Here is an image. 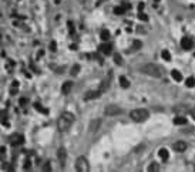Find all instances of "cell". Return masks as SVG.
<instances>
[{
    "label": "cell",
    "instance_id": "cell-1",
    "mask_svg": "<svg viewBox=\"0 0 195 172\" xmlns=\"http://www.w3.org/2000/svg\"><path fill=\"white\" fill-rule=\"evenodd\" d=\"M76 121V117L71 112H63L60 118L57 120V130L60 132H67L71 130V127Z\"/></svg>",
    "mask_w": 195,
    "mask_h": 172
},
{
    "label": "cell",
    "instance_id": "cell-2",
    "mask_svg": "<svg viewBox=\"0 0 195 172\" xmlns=\"http://www.w3.org/2000/svg\"><path fill=\"white\" fill-rule=\"evenodd\" d=\"M140 70L143 71L144 74L151 75V77H157V78H160V77H163V75L165 74V71H164L163 67H160V65H157V64H144L140 67Z\"/></svg>",
    "mask_w": 195,
    "mask_h": 172
},
{
    "label": "cell",
    "instance_id": "cell-3",
    "mask_svg": "<svg viewBox=\"0 0 195 172\" xmlns=\"http://www.w3.org/2000/svg\"><path fill=\"white\" fill-rule=\"evenodd\" d=\"M130 118L134 122H144L150 118V112L144 108H137V110H133L130 112Z\"/></svg>",
    "mask_w": 195,
    "mask_h": 172
},
{
    "label": "cell",
    "instance_id": "cell-4",
    "mask_svg": "<svg viewBox=\"0 0 195 172\" xmlns=\"http://www.w3.org/2000/svg\"><path fill=\"white\" fill-rule=\"evenodd\" d=\"M76 171L77 172H87L90 171V164L86 157H79L76 161Z\"/></svg>",
    "mask_w": 195,
    "mask_h": 172
},
{
    "label": "cell",
    "instance_id": "cell-5",
    "mask_svg": "<svg viewBox=\"0 0 195 172\" xmlns=\"http://www.w3.org/2000/svg\"><path fill=\"white\" fill-rule=\"evenodd\" d=\"M123 108L118 107V105H116V104H111V105H107L106 107V115H120V114H123Z\"/></svg>",
    "mask_w": 195,
    "mask_h": 172
},
{
    "label": "cell",
    "instance_id": "cell-6",
    "mask_svg": "<svg viewBox=\"0 0 195 172\" xmlns=\"http://www.w3.org/2000/svg\"><path fill=\"white\" fill-rule=\"evenodd\" d=\"M9 142L13 147H19V145L24 144V137L22 134H12L9 137Z\"/></svg>",
    "mask_w": 195,
    "mask_h": 172
},
{
    "label": "cell",
    "instance_id": "cell-7",
    "mask_svg": "<svg viewBox=\"0 0 195 172\" xmlns=\"http://www.w3.org/2000/svg\"><path fill=\"white\" fill-rule=\"evenodd\" d=\"M172 149L178 154H182L188 149V144H187L185 141H177V142H174V145H172Z\"/></svg>",
    "mask_w": 195,
    "mask_h": 172
},
{
    "label": "cell",
    "instance_id": "cell-8",
    "mask_svg": "<svg viewBox=\"0 0 195 172\" xmlns=\"http://www.w3.org/2000/svg\"><path fill=\"white\" fill-rule=\"evenodd\" d=\"M111 77H113V71H110L107 77H106V78L103 80L101 85H100V88H98L100 91H101V93H104V91H107V90H108V87H110V84H111Z\"/></svg>",
    "mask_w": 195,
    "mask_h": 172
},
{
    "label": "cell",
    "instance_id": "cell-9",
    "mask_svg": "<svg viewBox=\"0 0 195 172\" xmlns=\"http://www.w3.org/2000/svg\"><path fill=\"white\" fill-rule=\"evenodd\" d=\"M181 47L184 50H191L194 48V40L191 37H182L181 38Z\"/></svg>",
    "mask_w": 195,
    "mask_h": 172
},
{
    "label": "cell",
    "instance_id": "cell-10",
    "mask_svg": "<svg viewBox=\"0 0 195 172\" xmlns=\"http://www.w3.org/2000/svg\"><path fill=\"white\" fill-rule=\"evenodd\" d=\"M100 95H101V91H100V90H97V91H87L86 95H84V100H86V101H91V100L98 98Z\"/></svg>",
    "mask_w": 195,
    "mask_h": 172
},
{
    "label": "cell",
    "instance_id": "cell-11",
    "mask_svg": "<svg viewBox=\"0 0 195 172\" xmlns=\"http://www.w3.org/2000/svg\"><path fill=\"white\" fill-rule=\"evenodd\" d=\"M100 51H101L103 54H106V56H110V54H111V51H113V46L110 44V43L104 41L101 46H100Z\"/></svg>",
    "mask_w": 195,
    "mask_h": 172
},
{
    "label": "cell",
    "instance_id": "cell-12",
    "mask_svg": "<svg viewBox=\"0 0 195 172\" xmlns=\"http://www.w3.org/2000/svg\"><path fill=\"white\" fill-rule=\"evenodd\" d=\"M57 158H59V161H60L63 165H64L66 162V158H67V152H66V148H59L57 149Z\"/></svg>",
    "mask_w": 195,
    "mask_h": 172
},
{
    "label": "cell",
    "instance_id": "cell-13",
    "mask_svg": "<svg viewBox=\"0 0 195 172\" xmlns=\"http://www.w3.org/2000/svg\"><path fill=\"white\" fill-rule=\"evenodd\" d=\"M71 88H73V81H66L63 85H61V93L67 95V94L71 93Z\"/></svg>",
    "mask_w": 195,
    "mask_h": 172
},
{
    "label": "cell",
    "instance_id": "cell-14",
    "mask_svg": "<svg viewBox=\"0 0 195 172\" xmlns=\"http://www.w3.org/2000/svg\"><path fill=\"white\" fill-rule=\"evenodd\" d=\"M158 157L163 159V161H167L170 158V152H168L167 148H160L158 149Z\"/></svg>",
    "mask_w": 195,
    "mask_h": 172
},
{
    "label": "cell",
    "instance_id": "cell-15",
    "mask_svg": "<svg viewBox=\"0 0 195 172\" xmlns=\"http://www.w3.org/2000/svg\"><path fill=\"white\" fill-rule=\"evenodd\" d=\"M171 75H172V78L175 80L177 83H181L182 78H184V77H182V74H181V73H180L178 70H172V71H171Z\"/></svg>",
    "mask_w": 195,
    "mask_h": 172
},
{
    "label": "cell",
    "instance_id": "cell-16",
    "mask_svg": "<svg viewBox=\"0 0 195 172\" xmlns=\"http://www.w3.org/2000/svg\"><path fill=\"white\" fill-rule=\"evenodd\" d=\"M174 124L175 125H185L187 124V118L185 117H182V115H178L174 118Z\"/></svg>",
    "mask_w": 195,
    "mask_h": 172
},
{
    "label": "cell",
    "instance_id": "cell-17",
    "mask_svg": "<svg viewBox=\"0 0 195 172\" xmlns=\"http://www.w3.org/2000/svg\"><path fill=\"white\" fill-rule=\"evenodd\" d=\"M118 81H120V85L123 88H128V87H130V81H128V78L124 77V75H121L120 78H118Z\"/></svg>",
    "mask_w": 195,
    "mask_h": 172
},
{
    "label": "cell",
    "instance_id": "cell-18",
    "mask_svg": "<svg viewBox=\"0 0 195 172\" xmlns=\"http://www.w3.org/2000/svg\"><path fill=\"white\" fill-rule=\"evenodd\" d=\"M147 171H148V172H158V171H160V165H158L157 162L150 164L148 168H147Z\"/></svg>",
    "mask_w": 195,
    "mask_h": 172
},
{
    "label": "cell",
    "instance_id": "cell-19",
    "mask_svg": "<svg viewBox=\"0 0 195 172\" xmlns=\"http://www.w3.org/2000/svg\"><path fill=\"white\" fill-rule=\"evenodd\" d=\"M127 10H128V9H127L124 5H123V6H117V7H114V13H116V14H124Z\"/></svg>",
    "mask_w": 195,
    "mask_h": 172
},
{
    "label": "cell",
    "instance_id": "cell-20",
    "mask_svg": "<svg viewBox=\"0 0 195 172\" xmlns=\"http://www.w3.org/2000/svg\"><path fill=\"white\" fill-rule=\"evenodd\" d=\"M100 37H101L103 41H108V40H110V31H108V30H103L101 34H100Z\"/></svg>",
    "mask_w": 195,
    "mask_h": 172
},
{
    "label": "cell",
    "instance_id": "cell-21",
    "mask_svg": "<svg viewBox=\"0 0 195 172\" xmlns=\"http://www.w3.org/2000/svg\"><path fill=\"white\" fill-rule=\"evenodd\" d=\"M185 85L187 87H195V77H188V78L185 80Z\"/></svg>",
    "mask_w": 195,
    "mask_h": 172
},
{
    "label": "cell",
    "instance_id": "cell-22",
    "mask_svg": "<svg viewBox=\"0 0 195 172\" xmlns=\"http://www.w3.org/2000/svg\"><path fill=\"white\" fill-rule=\"evenodd\" d=\"M34 108H36V110H39L42 114H47V112H49V110H47V108H43L42 107V104H40V102H34Z\"/></svg>",
    "mask_w": 195,
    "mask_h": 172
},
{
    "label": "cell",
    "instance_id": "cell-23",
    "mask_svg": "<svg viewBox=\"0 0 195 172\" xmlns=\"http://www.w3.org/2000/svg\"><path fill=\"white\" fill-rule=\"evenodd\" d=\"M161 57H163L165 61H171V54H170V51H168V50H163V51H161Z\"/></svg>",
    "mask_w": 195,
    "mask_h": 172
},
{
    "label": "cell",
    "instance_id": "cell-24",
    "mask_svg": "<svg viewBox=\"0 0 195 172\" xmlns=\"http://www.w3.org/2000/svg\"><path fill=\"white\" fill-rule=\"evenodd\" d=\"M70 73H71V75H77L80 73V65L79 64H74L73 65V68H71V71H70Z\"/></svg>",
    "mask_w": 195,
    "mask_h": 172
},
{
    "label": "cell",
    "instance_id": "cell-25",
    "mask_svg": "<svg viewBox=\"0 0 195 172\" xmlns=\"http://www.w3.org/2000/svg\"><path fill=\"white\" fill-rule=\"evenodd\" d=\"M43 171H53V169H51V162L50 161H47L46 164H44V165H43Z\"/></svg>",
    "mask_w": 195,
    "mask_h": 172
},
{
    "label": "cell",
    "instance_id": "cell-26",
    "mask_svg": "<svg viewBox=\"0 0 195 172\" xmlns=\"http://www.w3.org/2000/svg\"><path fill=\"white\" fill-rule=\"evenodd\" d=\"M67 28H69L70 34H74V24H73V22H69V23H67Z\"/></svg>",
    "mask_w": 195,
    "mask_h": 172
},
{
    "label": "cell",
    "instance_id": "cell-27",
    "mask_svg": "<svg viewBox=\"0 0 195 172\" xmlns=\"http://www.w3.org/2000/svg\"><path fill=\"white\" fill-rule=\"evenodd\" d=\"M138 19L140 20H144V22H148V16L144 14L143 12H138Z\"/></svg>",
    "mask_w": 195,
    "mask_h": 172
},
{
    "label": "cell",
    "instance_id": "cell-28",
    "mask_svg": "<svg viewBox=\"0 0 195 172\" xmlns=\"http://www.w3.org/2000/svg\"><path fill=\"white\" fill-rule=\"evenodd\" d=\"M2 168H3L5 171H13V165H10V164H6V162H3Z\"/></svg>",
    "mask_w": 195,
    "mask_h": 172
},
{
    "label": "cell",
    "instance_id": "cell-29",
    "mask_svg": "<svg viewBox=\"0 0 195 172\" xmlns=\"http://www.w3.org/2000/svg\"><path fill=\"white\" fill-rule=\"evenodd\" d=\"M24 169H26V171H29V169H30V168H32V164H30V159L29 158H26V162H24Z\"/></svg>",
    "mask_w": 195,
    "mask_h": 172
},
{
    "label": "cell",
    "instance_id": "cell-30",
    "mask_svg": "<svg viewBox=\"0 0 195 172\" xmlns=\"http://www.w3.org/2000/svg\"><path fill=\"white\" fill-rule=\"evenodd\" d=\"M133 44H134V46H133V50H138V48H141V44H143V43L141 41H134Z\"/></svg>",
    "mask_w": 195,
    "mask_h": 172
},
{
    "label": "cell",
    "instance_id": "cell-31",
    "mask_svg": "<svg viewBox=\"0 0 195 172\" xmlns=\"http://www.w3.org/2000/svg\"><path fill=\"white\" fill-rule=\"evenodd\" d=\"M114 61H116L117 64H121V63H123V60H121V56H120V54H114Z\"/></svg>",
    "mask_w": 195,
    "mask_h": 172
},
{
    "label": "cell",
    "instance_id": "cell-32",
    "mask_svg": "<svg viewBox=\"0 0 195 172\" xmlns=\"http://www.w3.org/2000/svg\"><path fill=\"white\" fill-rule=\"evenodd\" d=\"M10 94H12V95H16V94H17V87H13V88H10Z\"/></svg>",
    "mask_w": 195,
    "mask_h": 172
},
{
    "label": "cell",
    "instance_id": "cell-33",
    "mask_svg": "<svg viewBox=\"0 0 195 172\" xmlns=\"http://www.w3.org/2000/svg\"><path fill=\"white\" fill-rule=\"evenodd\" d=\"M50 50L51 51H56V43H54V41L50 43Z\"/></svg>",
    "mask_w": 195,
    "mask_h": 172
},
{
    "label": "cell",
    "instance_id": "cell-34",
    "mask_svg": "<svg viewBox=\"0 0 195 172\" xmlns=\"http://www.w3.org/2000/svg\"><path fill=\"white\" fill-rule=\"evenodd\" d=\"M27 104V98H22L20 100V105H26Z\"/></svg>",
    "mask_w": 195,
    "mask_h": 172
},
{
    "label": "cell",
    "instance_id": "cell-35",
    "mask_svg": "<svg viewBox=\"0 0 195 172\" xmlns=\"http://www.w3.org/2000/svg\"><path fill=\"white\" fill-rule=\"evenodd\" d=\"M190 115H191V118H192V120L195 121V110H191V111H190Z\"/></svg>",
    "mask_w": 195,
    "mask_h": 172
},
{
    "label": "cell",
    "instance_id": "cell-36",
    "mask_svg": "<svg viewBox=\"0 0 195 172\" xmlns=\"http://www.w3.org/2000/svg\"><path fill=\"white\" fill-rule=\"evenodd\" d=\"M138 9H140V12H143V9H144V3H140Z\"/></svg>",
    "mask_w": 195,
    "mask_h": 172
},
{
    "label": "cell",
    "instance_id": "cell-37",
    "mask_svg": "<svg viewBox=\"0 0 195 172\" xmlns=\"http://www.w3.org/2000/svg\"><path fill=\"white\" fill-rule=\"evenodd\" d=\"M43 57V51H39V54H37V58H42Z\"/></svg>",
    "mask_w": 195,
    "mask_h": 172
}]
</instances>
